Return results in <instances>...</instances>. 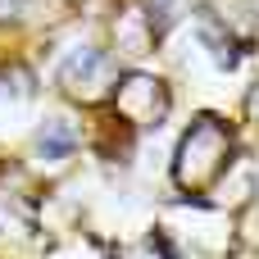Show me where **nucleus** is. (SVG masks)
I'll use <instances>...</instances> for the list:
<instances>
[{"mask_svg":"<svg viewBox=\"0 0 259 259\" xmlns=\"http://www.w3.org/2000/svg\"><path fill=\"white\" fill-rule=\"evenodd\" d=\"M200 41L209 46V55H214V59H219L223 68H232V64H237V55H232V41H228V36L219 32V23H214L209 14H200Z\"/></svg>","mask_w":259,"mask_h":259,"instance_id":"obj_2","label":"nucleus"},{"mask_svg":"<svg viewBox=\"0 0 259 259\" xmlns=\"http://www.w3.org/2000/svg\"><path fill=\"white\" fill-rule=\"evenodd\" d=\"M73 146H77V132H73V123H64V118H50V123L36 132V150H41V159H64Z\"/></svg>","mask_w":259,"mask_h":259,"instance_id":"obj_1","label":"nucleus"},{"mask_svg":"<svg viewBox=\"0 0 259 259\" xmlns=\"http://www.w3.org/2000/svg\"><path fill=\"white\" fill-rule=\"evenodd\" d=\"M100 64H105V55H100V50H91V46H82V50H73V55L64 59V77H68V82H77V77H91Z\"/></svg>","mask_w":259,"mask_h":259,"instance_id":"obj_3","label":"nucleus"}]
</instances>
